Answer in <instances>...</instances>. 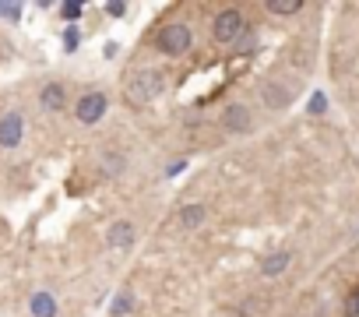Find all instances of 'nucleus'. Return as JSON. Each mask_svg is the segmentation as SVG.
<instances>
[{
	"label": "nucleus",
	"instance_id": "obj_13",
	"mask_svg": "<svg viewBox=\"0 0 359 317\" xmlns=\"http://www.w3.org/2000/svg\"><path fill=\"white\" fill-rule=\"evenodd\" d=\"M268 11L271 15H296V11H303V0H268Z\"/></svg>",
	"mask_w": 359,
	"mask_h": 317
},
{
	"label": "nucleus",
	"instance_id": "obj_6",
	"mask_svg": "<svg viewBox=\"0 0 359 317\" xmlns=\"http://www.w3.org/2000/svg\"><path fill=\"white\" fill-rule=\"evenodd\" d=\"M222 127H226L229 134H247V130H250V109H247L243 102L226 106V109H222Z\"/></svg>",
	"mask_w": 359,
	"mask_h": 317
},
{
	"label": "nucleus",
	"instance_id": "obj_4",
	"mask_svg": "<svg viewBox=\"0 0 359 317\" xmlns=\"http://www.w3.org/2000/svg\"><path fill=\"white\" fill-rule=\"evenodd\" d=\"M106 109H109V99H106L102 92H85V95L78 99V106H74V116H78L81 123H99V120L106 116Z\"/></svg>",
	"mask_w": 359,
	"mask_h": 317
},
{
	"label": "nucleus",
	"instance_id": "obj_5",
	"mask_svg": "<svg viewBox=\"0 0 359 317\" xmlns=\"http://www.w3.org/2000/svg\"><path fill=\"white\" fill-rule=\"evenodd\" d=\"M22 137H25V120H22V113L11 109V113L0 116V148H18Z\"/></svg>",
	"mask_w": 359,
	"mask_h": 317
},
{
	"label": "nucleus",
	"instance_id": "obj_16",
	"mask_svg": "<svg viewBox=\"0 0 359 317\" xmlns=\"http://www.w3.org/2000/svg\"><path fill=\"white\" fill-rule=\"evenodd\" d=\"M0 18L18 22V18H22V4H11V0H0Z\"/></svg>",
	"mask_w": 359,
	"mask_h": 317
},
{
	"label": "nucleus",
	"instance_id": "obj_12",
	"mask_svg": "<svg viewBox=\"0 0 359 317\" xmlns=\"http://www.w3.org/2000/svg\"><path fill=\"white\" fill-rule=\"evenodd\" d=\"M289 99H292V95H289L285 88H278V85H264V102H268L271 109H285Z\"/></svg>",
	"mask_w": 359,
	"mask_h": 317
},
{
	"label": "nucleus",
	"instance_id": "obj_3",
	"mask_svg": "<svg viewBox=\"0 0 359 317\" xmlns=\"http://www.w3.org/2000/svg\"><path fill=\"white\" fill-rule=\"evenodd\" d=\"M191 43H194V32H191L187 22H169V25L158 32V50H162L165 57H184V53L191 50Z\"/></svg>",
	"mask_w": 359,
	"mask_h": 317
},
{
	"label": "nucleus",
	"instance_id": "obj_17",
	"mask_svg": "<svg viewBox=\"0 0 359 317\" xmlns=\"http://www.w3.org/2000/svg\"><path fill=\"white\" fill-rule=\"evenodd\" d=\"M81 11H85V4H78V0H67V4H60V15H64L67 22L81 18Z\"/></svg>",
	"mask_w": 359,
	"mask_h": 317
},
{
	"label": "nucleus",
	"instance_id": "obj_8",
	"mask_svg": "<svg viewBox=\"0 0 359 317\" xmlns=\"http://www.w3.org/2000/svg\"><path fill=\"white\" fill-rule=\"evenodd\" d=\"M39 106H43L46 113H57V109H64V106H67V88H64L60 81H50V85L39 92Z\"/></svg>",
	"mask_w": 359,
	"mask_h": 317
},
{
	"label": "nucleus",
	"instance_id": "obj_22",
	"mask_svg": "<svg viewBox=\"0 0 359 317\" xmlns=\"http://www.w3.org/2000/svg\"><path fill=\"white\" fill-rule=\"evenodd\" d=\"M187 170V163H184V158H180V163H172L169 170H165V177H180V173H184Z\"/></svg>",
	"mask_w": 359,
	"mask_h": 317
},
{
	"label": "nucleus",
	"instance_id": "obj_19",
	"mask_svg": "<svg viewBox=\"0 0 359 317\" xmlns=\"http://www.w3.org/2000/svg\"><path fill=\"white\" fill-rule=\"evenodd\" d=\"M345 317H359V289L348 292V299H345Z\"/></svg>",
	"mask_w": 359,
	"mask_h": 317
},
{
	"label": "nucleus",
	"instance_id": "obj_7",
	"mask_svg": "<svg viewBox=\"0 0 359 317\" xmlns=\"http://www.w3.org/2000/svg\"><path fill=\"white\" fill-rule=\"evenodd\" d=\"M106 240H109V247H113V250H130V247H134V240H137L134 222H127V219L113 222V226H109V233H106Z\"/></svg>",
	"mask_w": 359,
	"mask_h": 317
},
{
	"label": "nucleus",
	"instance_id": "obj_20",
	"mask_svg": "<svg viewBox=\"0 0 359 317\" xmlns=\"http://www.w3.org/2000/svg\"><path fill=\"white\" fill-rule=\"evenodd\" d=\"M64 46H67V53L78 50V29H74V25H67V32H64Z\"/></svg>",
	"mask_w": 359,
	"mask_h": 317
},
{
	"label": "nucleus",
	"instance_id": "obj_2",
	"mask_svg": "<svg viewBox=\"0 0 359 317\" xmlns=\"http://www.w3.org/2000/svg\"><path fill=\"white\" fill-rule=\"evenodd\" d=\"M212 36H215V43H222V46L240 43V39L247 36V18H243V11H236V8L219 11L215 22H212Z\"/></svg>",
	"mask_w": 359,
	"mask_h": 317
},
{
	"label": "nucleus",
	"instance_id": "obj_9",
	"mask_svg": "<svg viewBox=\"0 0 359 317\" xmlns=\"http://www.w3.org/2000/svg\"><path fill=\"white\" fill-rule=\"evenodd\" d=\"M289 261H292V254H289V250H271V254L261 261V271H264V278H275V275H282V271L289 268Z\"/></svg>",
	"mask_w": 359,
	"mask_h": 317
},
{
	"label": "nucleus",
	"instance_id": "obj_14",
	"mask_svg": "<svg viewBox=\"0 0 359 317\" xmlns=\"http://www.w3.org/2000/svg\"><path fill=\"white\" fill-rule=\"evenodd\" d=\"M130 310H134V296H130V292H120V296L113 299V306H109L113 317H127Z\"/></svg>",
	"mask_w": 359,
	"mask_h": 317
},
{
	"label": "nucleus",
	"instance_id": "obj_21",
	"mask_svg": "<svg viewBox=\"0 0 359 317\" xmlns=\"http://www.w3.org/2000/svg\"><path fill=\"white\" fill-rule=\"evenodd\" d=\"M106 11H109L113 18H123V15H127V4H120V0H116V4H106Z\"/></svg>",
	"mask_w": 359,
	"mask_h": 317
},
{
	"label": "nucleus",
	"instance_id": "obj_15",
	"mask_svg": "<svg viewBox=\"0 0 359 317\" xmlns=\"http://www.w3.org/2000/svg\"><path fill=\"white\" fill-rule=\"evenodd\" d=\"M102 173L106 177H120L123 173V155H116V151L113 155H102Z\"/></svg>",
	"mask_w": 359,
	"mask_h": 317
},
{
	"label": "nucleus",
	"instance_id": "obj_1",
	"mask_svg": "<svg viewBox=\"0 0 359 317\" xmlns=\"http://www.w3.org/2000/svg\"><path fill=\"white\" fill-rule=\"evenodd\" d=\"M162 88H165V78L158 71H141V74H134L127 81V92L123 95H127L130 106H148V102H155L162 95Z\"/></svg>",
	"mask_w": 359,
	"mask_h": 317
},
{
	"label": "nucleus",
	"instance_id": "obj_11",
	"mask_svg": "<svg viewBox=\"0 0 359 317\" xmlns=\"http://www.w3.org/2000/svg\"><path fill=\"white\" fill-rule=\"evenodd\" d=\"M176 222L184 226V229H198L205 222V205H184L176 212Z\"/></svg>",
	"mask_w": 359,
	"mask_h": 317
},
{
	"label": "nucleus",
	"instance_id": "obj_10",
	"mask_svg": "<svg viewBox=\"0 0 359 317\" xmlns=\"http://www.w3.org/2000/svg\"><path fill=\"white\" fill-rule=\"evenodd\" d=\"M29 313H32V317H57V299H53V292H36V296L29 299Z\"/></svg>",
	"mask_w": 359,
	"mask_h": 317
},
{
	"label": "nucleus",
	"instance_id": "obj_18",
	"mask_svg": "<svg viewBox=\"0 0 359 317\" xmlns=\"http://www.w3.org/2000/svg\"><path fill=\"white\" fill-rule=\"evenodd\" d=\"M306 109H310L313 116H320V113L327 109V95H324V92H313V95H310V106H306Z\"/></svg>",
	"mask_w": 359,
	"mask_h": 317
}]
</instances>
